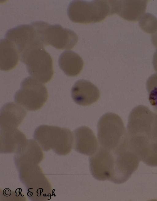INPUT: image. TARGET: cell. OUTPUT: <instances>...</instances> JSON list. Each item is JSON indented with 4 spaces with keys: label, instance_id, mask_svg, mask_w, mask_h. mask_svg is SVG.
I'll return each instance as SVG.
<instances>
[{
    "label": "cell",
    "instance_id": "277c9868",
    "mask_svg": "<svg viewBox=\"0 0 157 201\" xmlns=\"http://www.w3.org/2000/svg\"><path fill=\"white\" fill-rule=\"evenodd\" d=\"M44 47L38 45L25 49L20 54L19 59L33 78L45 84L51 80L54 70L52 59Z\"/></svg>",
    "mask_w": 157,
    "mask_h": 201
},
{
    "label": "cell",
    "instance_id": "52a82bcc",
    "mask_svg": "<svg viewBox=\"0 0 157 201\" xmlns=\"http://www.w3.org/2000/svg\"><path fill=\"white\" fill-rule=\"evenodd\" d=\"M42 41L45 46L51 45L58 49H69L77 44L78 37L72 30L63 28L59 24L51 25L39 21Z\"/></svg>",
    "mask_w": 157,
    "mask_h": 201
},
{
    "label": "cell",
    "instance_id": "44dd1931",
    "mask_svg": "<svg viewBox=\"0 0 157 201\" xmlns=\"http://www.w3.org/2000/svg\"><path fill=\"white\" fill-rule=\"evenodd\" d=\"M139 25L145 32L153 34L157 30V18L151 13H146L140 17Z\"/></svg>",
    "mask_w": 157,
    "mask_h": 201
},
{
    "label": "cell",
    "instance_id": "603a6c76",
    "mask_svg": "<svg viewBox=\"0 0 157 201\" xmlns=\"http://www.w3.org/2000/svg\"><path fill=\"white\" fill-rule=\"evenodd\" d=\"M152 63L154 70L157 72V50L153 55Z\"/></svg>",
    "mask_w": 157,
    "mask_h": 201
},
{
    "label": "cell",
    "instance_id": "3957f363",
    "mask_svg": "<svg viewBox=\"0 0 157 201\" xmlns=\"http://www.w3.org/2000/svg\"><path fill=\"white\" fill-rule=\"evenodd\" d=\"M67 13L72 22L84 24L99 22L114 14L111 0H73L68 5Z\"/></svg>",
    "mask_w": 157,
    "mask_h": 201
},
{
    "label": "cell",
    "instance_id": "ba28073f",
    "mask_svg": "<svg viewBox=\"0 0 157 201\" xmlns=\"http://www.w3.org/2000/svg\"><path fill=\"white\" fill-rule=\"evenodd\" d=\"M18 164L17 166L20 179L30 192L29 194L40 198L49 196L50 184L37 164L25 161Z\"/></svg>",
    "mask_w": 157,
    "mask_h": 201
},
{
    "label": "cell",
    "instance_id": "9c48e42d",
    "mask_svg": "<svg viewBox=\"0 0 157 201\" xmlns=\"http://www.w3.org/2000/svg\"><path fill=\"white\" fill-rule=\"evenodd\" d=\"M112 152L114 164L109 180L117 184L122 183L137 170L140 160L128 146L121 147Z\"/></svg>",
    "mask_w": 157,
    "mask_h": 201
},
{
    "label": "cell",
    "instance_id": "8992f818",
    "mask_svg": "<svg viewBox=\"0 0 157 201\" xmlns=\"http://www.w3.org/2000/svg\"><path fill=\"white\" fill-rule=\"evenodd\" d=\"M48 98L45 86L33 77H28L21 82L20 89L15 93L14 101L28 111L39 110Z\"/></svg>",
    "mask_w": 157,
    "mask_h": 201
},
{
    "label": "cell",
    "instance_id": "e0dca14e",
    "mask_svg": "<svg viewBox=\"0 0 157 201\" xmlns=\"http://www.w3.org/2000/svg\"><path fill=\"white\" fill-rule=\"evenodd\" d=\"M59 67L67 76L74 77L78 75L84 66L82 58L77 53L71 50L63 52L59 59Z\"/></svg>",
    "mask_w": 157,
    "mask_h": 201
},
{
    "label": "cell",
    "instance_id": "7c38bea8",
    "mask_svg": "<svg viewBox=\"0 0 157 201\" xmlns=\"http://www.w3.org/2000/svg\"><path fill=\"white\" fill-rule=\"evenodd\" d=\"M148 0H111L114 14L128 21L139 20L146 11Z\"/></svg>",
    "mask_w": 157,
    "mask_h": 201
},
{
    "label": "cell",
    "instance_id": "5b68a950",
    "mask_svg": "<svg viewBox=\"0 0 157 201\" xmlns=\"http://www.w3.org/2000/svg\"><path fill=\"white\" fill-rule=\"evenodd\" d=\"M98 137L101 147L113 152L126 140L127 132L123 121L117 114L108 112L100 118Z\"/></svg>",
    "mask_w": 157,
    "mask_h": 201
},
{
    "label": "cell",
    "instance_id": "30bf717a",
    "mask_svg": "<svg viewBox=\"0 0 157 201\" xmlns=\"http://www.w3.org/2000/svg\"><path fill=\"white\" fill-rule=\"evenodd\" d=\"M5 37L14 44L19 54L24 49L31 46L38 45L44 46L34 22L9 30L5 34Z\"/></svg>",
    "mask_w": 157,
    "mask_h": 201
},
{
    "label": "cell",
    "instance_id": "7a4b0ae2",
    "mask_svg": "<svg viewBox=\"0 0 157 201\" xmlns=\"http://www.w3.org/2000/svg\"><path fill=\"white\" fill-rule=\"evenodd\" d=\"M33 137L44 150L52 149L59 155L69 153L74 143L71 131L68 128L56 126L40 125L35 130Z\"/></svg>",
    "mask_w": 157,
    "mask_h": 201
},
{
    "label": "cell",
    "instance_id": "8fae6325",
    "mask_svg": "<svg viewBox=\"0 0 157 201\" xmlns=\"http://www.w3.org/2000/svg\"><path fill=\"white\" fill-rule=\"evenodd\" d=\"M112 152L101 146L89 157L90 172L96 179L109 180L114 164Z\"/></svg>",
    "mask_w": 157,
    "mask_h": 201
},
{
    "label": "cell",
    "instance_id": "2e32d148",
    "mask_svg": "<svg viewBox=\"0 0 157 201\" xmlns=\"http://www.w3.org/2000/svg\"><path fill=\"white\" fill-rule=\"evenodd\" d=\"M27 140L24 134L17 128L1 129V152H18Z\"/></svg>",
    "mask_w": 157,
    "mask_h": 201
},
{
    "label": "cell",
    "instance_id": "5bb4252c",
    "mask_svg": "<svg viewBox=\"0 0 157 201\" xmlns=\"http://www.w3.org/2000/svg\"><path fill=\"white\" fill-rule=\"evenodd\" d=\"M74 149L77 152L87 156L94 154L98 148L97 139L89 128L82 126L73 131Z\"/></svg>",
    "mask_w": 157,
    "mask_h": 201
},
{
    "label": "cell",
    "instance_id": "9a60e30c",
    "mask_svg": "<svg viewBox=\"0 0 157 201\" xmlns=\"http://www.w3.org/2000/svg\"><path fill=\"white\" fill-rule=\"evenodd\" d=\"M27 114L24 108L17 103L9 102L5 104L1 109L0 128H17Z\"/></svg>",
    "mask_w": 157,
    "mask_h": 201
},
{
    "label": "cell",
    "instance_id": "6da1fadb",
    "mask_svg": "<svg viewBox=\"0 0 157 201\" xmlns=\"http://www.w3.org/2000/svg\"><path fill=\"white\" fill-rule=\"evenodd\" d=\"M127 132L129 147L140 161L157 166V114L144 105L135 107L129 115Z\"/></svg>",
    "mask_w": 157,
    "mask_h": 201
},
{
    "label": "cell",
    "instance_id": "d6986e66",
    "mask_svg": "<svg viewBox=\"0 0 157 201\" xmlns=\"http://www.w3.org/2000/svg\"><path fill=\"white\" fill-rule=\"evenodd\" d=\"M43 157L40 146L33 140H27L24 145L15 156V160L29 161L37 164Z\"/></svg>",
    "mask_w": 157,
    "mask_h": 201
},
{
    "label": "cell",
    "instance_id": "ac0fdd59",
    "mask_svg": "<svg viewBox=\"0 0 157 201\" xmlns=\"http://www.w3.org/2000/svg\"><path fill=\"white\" fill-rule=\"evenodd\" d=\"M0 46V69L3 71L11 70L18 63V51L13 43L6 38L1 39Z\"/></svg>",
    "mask_w": 157,
    "mask_h": 201
},
{
    "label": "cell",
    "instance_id": "4fadbf2b",
    "mask_svg": "<svg viewBox=\"0 0 157 201\" xmlns=\"http://www.w3.org/2000/svg\"><path fill=\"white\" fill-rule=\"evenodd\" d=\"M71 96L74 101L82 106H87L96 102L99 99V89L90 81L83 79L78 80L71 89Z\"/></svg>",
    "mask_w": 157,
    "mask_h": 201
},
{
    "label": "cell",
    "instance_id": "7402d4cb",
    "mask_svg": "<svg viewBox=\"0 0 157 201\" xmlns=\"http://www.w3.org/2000/svg\"><path fill=\"white\" fill-rule=\"evenodd\" d=\"M151 41L154 47L157 49V30L151 35Z\"/></svg>",
    "mask_w": 157,
    "mask_h": 201
},
{
    "label": "cell",
    "instance_id": "ffe728a7",
    "mask_svg": "<svg viewBox=\"0 0 157 201\" xmlns=\"http://www.w3.org/2000/svg\"><path fill=\"white\" fill-rule=\"evenodd\" d=\"M146 87L149 101L157 114V73L151 75L148 78Z\"/></svg>",
    "mask_w": 157,
    "mask_h": 201
}]
</instances>
